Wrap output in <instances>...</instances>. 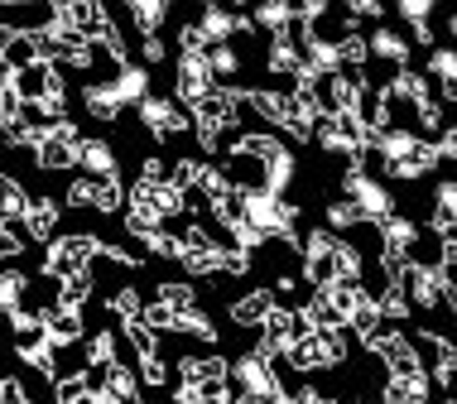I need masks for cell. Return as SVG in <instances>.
Wrapping results in <instances>:
<instances>
[{"label": "cell", "instance_id": "1", "mask_svg": "<svg viewBox=\"0 0 457 404\" xmlns=\"http://www.w3.org/2000/svg\"><path fill=\"white\" fill-rule=\"evenodd\" d=\"M96 255H102V241L92 236V231H68V236H58L54 246L44 251V275L54 279H68V275H78V269H87Z\"/></svg>", "mask_w": 457, "mask_h": 404}, {"label": "cell", "instance_id": "2", "mask_svg": "<svg viewBox=\"0 0 457 404\" xmlns=\"http://www.w3.org/2000/svg\"><path fill=\"white\" fill-rule=\"evenodd\" d=\"M140 120H145V130H150V135H159V140L183 135L193 126V116L183 111L179 102H164V96H145V102H140Z\"/></svg>", "mask_w": 457, "mask_h": 404}, {"label": "cell", "instance_id": "3", "mask_svg": "<svg viewBox=\"0 0 457 404\" xmlns=\"http://www.w3.org/2000/svg\"><path fill=\"white\" fill-rule=\"evenodd\" d=\"M217 82H212V72H207V63H203V54H183L179 58V106H193L203 102L207 92H212Z\"/></svg>", "mask_w": 457, "mask_h": 404}, {"label": "cell", "instance_id": "4", "mask_svg": "<svg viewBox=\"0 0 457 404\" xmlns=\"http://www.w3.org/2000/svg\"><path fill=\"white\" fill-rule=\"evenodd\" d=\"M270 309H275V289H255V293H245V299H237L231 303V323L237 327H261L265 317H270Z\"/></svg>", "mask_w": 457, "mask_h": 404}, {"label": "cell", "instance_id": "5", "mask_svg": "<svg viewBox=\"0 0 457 404\" xmlns=\"http://www.w3.org/2000/svg\"><path fill=\"white\" fill-rule=\"evenodd\" d=\"M24 231H29L34 241H54V231H58V202L54 198H29V202H24Z\"/></svg>", "mask_w": 457, "mask_h": 404}, {"label": "cell", "instance_id": "6", "mask_svg": "<svg viewBox=\"0 0 457 404\" xmlns=\"http://www.w3.org/2000/svg\"><path fill=\"white\" fill-rule=\"evenodd\" d=\"M78 164L87 178H116V150L106 140H78Z\"/></svg>", "mask_w": 457, "mask_h": 404}, {"label": "cell", "instance_id": "7", "mask_svg": "<svg viewBox=\"0 0 457 404\" xmlns=\"http://www.w3.org/2000/svg\"><path fill=\"white\" fill-rule=\"evenodd\" d=\"M44 333L54 347H72L82 342V313H68V309H48L44 313Z\"/></svg>", "mask_w": 457, "mask_h": 404}, {"label": "cell", "instance_id": "8", "mask_svg": "<svg viewBox=\"0 0 457 404\" xmlns=\"http://www.w3.org/2000/svg\"><path fill=\"white\" fill-rule=\"evenodd\" d=\"M366 54H376V58H386V63H395V68H404V58H410V39H404L400 29H376L366 39Z\"/></svg>", "mask_w": 457, "mask_h": 404}, {"label": "cell", "instance_id": "9", "mask_svg": "<svg viewBox=\"0 0 457 404\" xmlns=\"http://www.w3.org/2000/svg\"><path fill=\"white\" fill-rule=\"evenodd\" d=\"M92 269H78V275H68V279H58V309H68V313H82V303L92 299Z\"/></svg>", "mask_w": 457, "mask_h": 404}, {"label": "cell", "instance_id": "10", "mask_svg": "<svg viewBox=\"0 0 457 404\" xmlns=\"http://www.w3.org/2000/svg\"><path fill=\"white\" fill-rule=\"evenodd\" d=\"M126 15L135 20V29H140V39H159V24L169 20V5L164 0H140V5H130Z\"/></svg>", "mask_w": 457, "mask_h": 404}, {"label": "cell", "instance_id": "11", "mask_svg": "<svg viewBox=\"0 0 457 404\" xmlns=\"http://www.w3.org/2000/svg\"><path fill=\"white\" fill-rule=\"evenodd\" d=\"M154 303L179 317V313H193L197 309V293H193V284H179V279H174V284H159L154 289Z\"/></svg>", "mask_w": 457, "mask_h": 404}, {"label": "cell", "instance_id": "12", "mask_svg": "<svg viewBox=\"0 0 457 404\" xmlns=\"http://www.w3.org/2000/svg\"><path fill=\"white\" fill-rule=\"evenodd\" d=\"M106 87H111L116 102H145V96H150V92H145V87H150V78H145V68H126L116 82H106Z\"/></svg>", "mask_w": 457, "mask_h": 404}, {"label": "cell", "instance_id": "13", "mask_svg": "<svg viewBox=\"0 0 457 404\" xmlns=\"http://www.w3.org/2000/svg\"><path fill=\"white\" fill-rule=\"evenodd\" d=\"M24 293H29V279L20 269H0V313H15L24 303Z\"/></svg>", "mask_w": 457, "mask_h": 404}, {"label": "cell", "instance_id": "14", "mask_svg": "<svg viewBox=\"0 0 457 404\" xmlns=\"http://www.w3.org/2000/svg\"><path fill=\"white\" fill-rule=\"evenodd\" d=\"M82 106H87L96 120H116V116H120V102L111 96L106 82H102V87H87V92H82Z\"/></svg>", "mask_w": 457, "mask_h": 404}, {"label": "cell", "instance_id": "15", "mask_svg": "<svg viewBox=\"0 0 457 404\" xmlns=\"http://www.w3.org/2000/svg\"><path fill=\"white\" fill-rule=\"evenodd\" d=\"M453 183H438V207H434V231L438 236H453V217H457V198Z\"/></svg>", "mask_w": 457, "mask_h": 404}, {"label": "cell", "instance_id": "16", "mask_svg": "<svg viewBox=\"0 0 457 404\" xmlns=\"http://www.w3.org/2000/svg\"><path fill=\"white\" fill-rule=\"evenodd\" d=\"M106 309L120 317V323H135L140 317V293H135L130 284H120V289H111V299H106Z\"/></svg>", "mask_w": 457, "mask_h": 404}, {"label": "cell", "instance_id": "17", "mask_svg": "<svg viewBox=\"0 0 457 404\" xmlns=\"http://www.w3.org/2000/svg\"><path fill=\"white\" fill-rule=\"evenodd\" d=\"M24 188H20V178L15 174H0V207H5V217H24Z\"/></svg>", "mask_w": 457, "mask_h": 404}, {"label": "cell", "instance_id": "18", "mask_svg": "<svg viewBox=\"0 0 457 404\" xmlns=\"http://www.w3.org/2000/svg\"><path fill=\"white\" fill-rule=\"evenodd\" d=\"M361 222H366V217L356 212L352 202H332V207H328V227H332V231H347V227H361Z\"/></svg>", "mask_w": 457, "mask_h": 404}, {"label": "cell", "instance_id": "19", "mask_svg": "<svg viewBox=\"0 0 457 404\" xmlns=\"http://www.w3.org/2000/svg\"><path fill=\"white\" fill-rule=\"evenodd\" d=\"M54 400L58 404H87V390H82V375H68V381H54Z\"/></svg>", "mask_w": 457, "mask_h": 404}, {"label": "cell", "instance_id": "20", "mask_svg": "<svg viewBox=\"0 0 457 404\" xmlns=\"http://www.w3.org/2000/svg\"><path fill=\"white\" fill-rule=\"evenodd\" d=\"M92 188H96V178H72L68 183V207H92Z\"/></svg>", "mask_w": 457, "mask_h": 404}, {"label": "cell", "instance_id": "21", "mask_svg": "<svg viewBox=\"0 0 457 404\" xmlns=\"http://www.w3.org/2000/svg\"><path fill=\"white\" fill-rule=\"evenodd\" d=\"M20 251H24V236H20V231H10V227H0V265L15 260Z\"/></svg>", "mask_w": 457, "mask_h": 404}, {"label": "cell", "instance_id": "22", "mask_svg": "<svg viewBox=\"0 0 457 404\" xmlns=\"http://www.w3.org/2000/svg\"><path fill=\"white\" fill-rule=\"evenodd\" d=\"M0 404H29V390H24L15 375H5V381H0Z\"/></svg>", "mask_w": 457, "mask_h": 404}, {"label": "cell", "instance_id": "23", "mask_svg": "<svg viewBox=\"0 0 457 404\" xmlns=\"http://www.w3.org/2000/svg\"><path fill=\"white\" fill-rule=\"evenodd\" d=\"M164 178H169V164H164L159 154H150V159L140 164V183H164Z\"/></svg>", "mask_w": 457, "mask_h": 404}, {"label": "cell", "instance_id": "24", "mask_svg": "<svg viewBox=\"0 0 457 404\" xmlns=\"http://www.w3.org/2000/svg\"><path fill=\"white\" fill-rule=\"evenodd\" d=\"M169 58V44L164 39H145V63H164Z\"/></svg>", "mask_w": 457, "mask_h": 404}, {"label": "cell", "instance_id": "25", "mask_svg": "<svg viewBox=\"0 0 457 404\" xmlns=\"http://www.w3.org/2000/svg\"><path fill=\"white\" fill-rule=\"evenodd\" d=\"M130 404H145V400H130Z\"/></svg>", "mask_w": 457, "mask_h": 404}]
</instances>
